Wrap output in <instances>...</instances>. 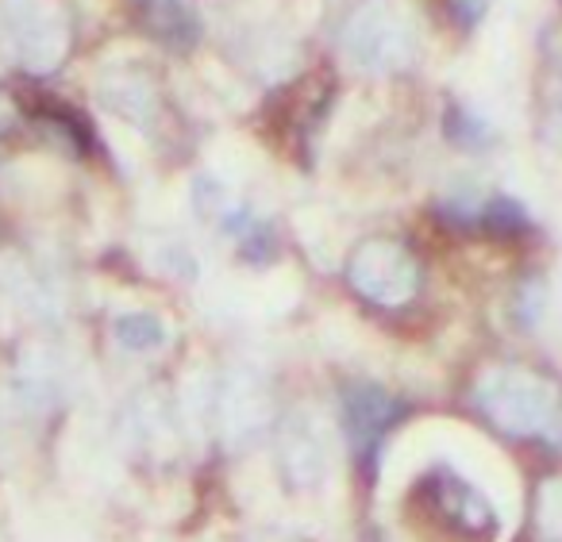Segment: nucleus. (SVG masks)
Wrapping results in <instances>:
<instances>
[{
    "instance_id": "1",
    "label": "nucleus",
    "mask_w": 562,
    "mask_h": 542,
    "mask_svg": "<svg viewBox=\"0 0 562 542\" xmlns=\"http://www.w3.org/2000/svg\"><path fill=\"white\" fill-rule=\"evenodd\" d=\"M474 400L505 434H547L559 419V388L536 370L524 365H497L482 373L474 385Z\"/></svg>"
},
{
    "instance_id": "2",
    "label": "nucleus",
    "mask_w": 562,
    "mask_h": 542,
    "mask_svg": "<svg viewBox=\"0 0 562 542\" xmlns=\"http://www.w3.org/2000/svg\"><path fill=\"white\" fill-rule=\"evenodd\" d=\"M347 281L362 301L401 308L420 293V262L397 239H367L347 262Z\"/></svg>"
},
{
    "instance_id": "3",
    "label": "nucleus",
    "mask_w": 562,
    "mask_h": 542,
    "mask_svg": "<svg viewBox=\"0 0 562 542\" xmlns=\"http://www.w3.org/2000/svg\"><path fill=\"white\" fill-rule=\"evenodd\" d=\"M420 500L447 531L467 534V539H493L497 534V511L485 500V493L447 465L431 470L420 481Z\"/></svg>"
},
{
    "instance_id": "4",
    "label": "nucleus",
    "mask_w": 562,
    "mask_h": 542,
    "mask_svg": "<svg viewBox=\"0 0 562 542\" xmlns=\"http://www.w3.org/2000/svg\"><path fill=\"white\" fill-rule=\"evenodd\" d=\"M339 416H344V431H347V439H351L355 454H359L362 462H374L385 434H390V427L401 419V404L393 400L382 385L351 381V385L344 388V408H339Z\"/></svg>"
},
{
    "instance_id": "5",
    "label": "nucleus",
    "mask_w": 562,
    "mask_h": 542,
    "mask_svg": "<svg viewBox=\"0 0 562 542\" xmlns=\"http://www.w3.org/2000/svg\"><path fill=\"white\" fill-rule=\"evenodd\" d=\"M347 50L355 63L378 66V70H401L413 58V32L405 27V20L393 12L362 9L355 16V24L347 27Z\"/></svg>"
},
{
    "instance_id": "6",
    "label": "nucleus",
    "mask_w": 562,
    "mask_h": 542,
    "mask_svg": "<svg viewBox=\"0 0 562 542\" xmlns=\"http://www.w3.org/2000/svg\"><path fill=\"white\" fill-rule=\"evenodd\" d=\"M278 454H281V470L293 485H313V481L324 477V439L305 424V419H290V424L281 427V442H278Z\"/></svg>"
},
{
    "instance_id": "7",
    "label": "nucleus",
    "mask_w": 562,
    "mask_h": 542,
    "mask_svg": "<svg viewBox=\"0 0 562 542\" xmlns=\"http://www.w3.org/2000/svg\"><path fill=\"white\" fill-rule=\"evenodd\" d=\"M139 16L143 27L150 32V39H158L170 50H189L201 39V20L181 0H143Z\"/></svg>"
},
{
    "instance_id": "8",
    "label": "nucleus",
    "mask_w": 562,
    "mask_h": 542,
    "mask_svg": "<svg viewBox=\"0 0 562 542\" xmlns=\"http://www.w3.org/2000/svg\"><path fill=\"white\" fill-rule=\"evenodd\" d=\"M112 335L132 354H147V350H158L166 342V324L155 312H127L112 324Z\"/></svg>"
},
{
    "instance_id": "9",
    "label": "nucleus",
    "mask_w": 562,
    "mask_h": 542,
    "mask_svg": "<svg viewBox=\"0 0 562 542\" xmlns=\"http://www.w3.org/2000/svg\"><path fill=\"white\" fill-rule=\"evenodd\" d=\"M443 127H447V139L459 143V147H467V150H482V147H490V143H493L490 127H485L474 112L462 109V104H451V109H447Z\"/></svg>"
},
{
    "instance_id": "10",
    "label": "nucleus",
    "mask_w": 562,
    "mask_h": 542,
    "mask_svg": "<svg viewBox=\"0 0 562 542\" xmlns=\"http://www.w3.org/2000/svg\"><path fill=\"white\" fill-rule=\"evenodd\" d=\"M536 523L547 542H562V477H547L536 496Z\"/></svg>"
},
{
    "instance_id": "11",
    "label": "nucleus",
    "mask_w": 562,
    "mask_h": 542,
    "mask_svg": "<svg viewBox=\"0 0 562 542\" xmlns=\"http://www.w3.org/2000/svg\"><path fill=\"white\" fill-rule=\"evenodd\" d=\"M451 16L462 32H474L485 16V0H451Z\"/></svg>"
}]
</instances>
